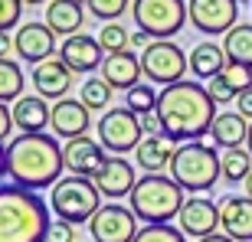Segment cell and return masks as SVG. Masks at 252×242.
<instances>
[{
  "mask_svg": "<svg viewBox=\"0 0 252 242\" xmlns=\"http://www.w3.org/2000/svg\"><path fill=\"white\" fill-rule=\"evenodd\" d=\"M158 115L164 121V134L174 141H196L213 128L216 121V102L210 98L206 85L200 82H174L167 89H160L158 95Z\"/></svg>",
  "mask_w": 252,
  "mask_h": 242,
  "instance_id": "obj_1",
  "label": "cell"
},
{
  "mask_svg": "<svg viewBox=\"0 0 252 242\" xmlns=\"http://www.w3.org/2000/svg\"><path fill=\"white\" fill-rule=\"evenodd\" d=\"M63 170H65L63 148L46 131L20 134L7 144V174L13 177V183L27 186V190L56 186L63 180Z\"/></svg>",
  "mask_w": 252,
  "mask_h": 242,
  "instance_id": "obj_2",
  "label": "cell"
},
{
  "mask_svg": "<svg viewBox=\"0 0 252 242\" xmlns=\"http://www.w3.org/2000/svg\"><path fill=\"white\" fill-rule=\"evenodd\" d=\"M49 226V206L36 190L0 186V242H46Z\"/></svg>",
  "mask_w": 252,
  "mask_h": 242,
  "instance_id": "obj_3",
  "label": "cell"
},
{
  "mask_svg": "<svg viewBox=\"0 0 252 242\" xmlns=\"http://www.w3.org/2000/svg\"><path fill=\"white\" fill-rule=\"evenodd\" d=\"M187 190L177 183L174 177H164V174H144L138 180V186L131 190L128 203H131V213L144 219L148 226H158V223H170L174 216H180L184 203H187Z\"/></svg>",
  "mask_w": 252,
  "mask_h": 242,
  "instance_id": "obj_4",
  "label": "cell"
},
{
  "mask_svg": "<svg viewBox=\"0 0 252 242\" xmlns=\"http://www.w3.org/2000/svg\"><path fill=\"white\" fill-rule=\"evenodd\" d=\"M167 170L184 190L200 196L203 190H213V183L223 177V157L216 154V148H210L203 141H187L177 148Z\"/></svg>",
  "mask_w": 252,
  "mask_h": 242,
  "instance_id": "obj_5",
  "label": "cell"
},
{
  "mask_svg": "<svg viewBox=\"0 0 252 242\" xmlns=\"http://www.w3.org/2000/svg\"><path fill=\"white\" fill-rule=\"evenodd\" d=\"M49 210L65 219V223H92V216L102 210V193H98V186L95 180H85V177H63L53 190H49Z\"/></svg>",
  "mask_w": 252,
  "mask_h": 242,
  "instance_id": "obj_6",
  "label": "cell"
},
{
  "mask_svg": "<svg viewBox=\"0 0 252 242\" xmlns=\"http://www.w3.org/2000/svg\"><path fill=\"white\" fill-rule=\"evenodd\" d=\"M131 17L151 39H170L190 20L187 0H131Z\"/></svg>",
  "mask_w": 252,
  "mask_h": 242,
  "instance_id": "obj_7",
  "label": "cell"
},
{
  "mask_svg": "<svg viewBox=\"0 0 252 242\" xmlns=\"http://www.w3.org/2000/svg\"><path fill=\"white\" fill-rule=\"evenodd\" d=\"M95 134H98V144L105 151H112L115 157H122L128 151H138V144L144 141V131H141V118L131 112L128 105H118V108H108V112L98 118L95 124Z\"/></svg>",
  "mask_w": 252,
  "mask_h": 242,
  "instance_id": "obj_8",
  "label": "cell"
},
{
  "mask_svg": "<svg viewBox=\"0 0 252 242\" xmlns=\"http://www.w3.org/2000/svg\"><path fill=\"white\" fill-rule=\"evenodd\" d=\"M187 69H190V56L170 39H154L148 49H141V72L154 85L167 89L174 82H184Z\"/></svg>",
  "mask_w": 252,
  "mask_h": 242,
  "instance_id": "obj_9",
  "label": "cell"
},
{
  "mask_svg": "<svg viewBox=\"0 0 252 242\" xmlns=\"http://www.w3.org/2000/svg\"><path fill=\"white\" fill-rule=\"evenodd\" d=\"M89 233L95 242H134L138 236V216L131 213V206L105 203L89 223Z\"/></svg>",
  "mask_w": 252,
  "mask_h": 242,
  "instance_id": "obj_10",
  "label": "cell"
},
{
  "mask_svg": "<svg viewBox=\"0 0 252 242\" xmlns=\"http://www.w3.org/2000/svg\"><path fill=\"white\" fill-rule=\"evenodd\" d=\"M190 23L200 33H229L239 20V0H187Z\"/></svg>",
  "mask_w": 252,
  "mask_h": 242,
  "instance_id": "obj_11",
  "label": "cell"
},
{
  "mask_svg": "<svg viewBox=\"0 0 252 242\" xmlns=\"http://www.w3.org/2000/svg\"><path fill=\"white\" fill-rule=\"evenodd\" d=\"M63 160H65V170H69V174L85 177V180H95L98 174H102V167L108 164L105 148L95 138H72V141H65Z\"/></svg>",
  "mask_w": 252,
  "mask_h": 242,
  "instance_id": "obj_12",
  "label": "cell"
},
{
  "mask_svg": "<svg viewBox=\"0 0 252 242\" xmlns=\"http://www.w3.org/2000/svg\"><path fill=\"white\" fill-rule=\"evenodd\" d=\"M13 53H17L23 62L39 65L43 59H49L56 53V33L46 27V23H23L13 33Z\"/></svg>",
  "mask_w": 252,
  "mask_h": 242,
  "instance_id": "obj_13",
  "label": "cell"
},
{
  "mask_svg": "<svg viewBox=\"0 0 252 242\" xmlns=\"http://www.w3.org/2000/svg\"><path fill=\"white\" fill-rule=\"evenodd\" d=\"M180 233L190 236V239H206L220 229V203L206 200V196H190L184 210L177 216Z\"/></svg>",
  "mask_w": 252,
  "mask_h": 242,
  "instance_id": "obj_14",
  "label": "cell"
},
{
  "mask_svg": "<svg viewBox=\"0 0 252 242\" xmlns=\"http://www.w3.org/2000/svg\"><path fill=\"white\" fill-rule=\"evenodd\" d=\"M72 69L63 62L59 56H49L43 59L39 65H33V72H30V82H33V89H36V95H43V98H65V92L72 89Z\"/></svg>",
  "mask_w": 252,
  "mask_h": 242,
  "instance_id": "obj_15",
  "label": "cell"
},
{
  "mask_svg": "<svg viewBox=\"0 0 252 242\" xmlns=\"http://www.w3.org/2000/svg\"><path fill=\"white\" fill-rule=\"evenodd\" d=\"M59 59H63L72 72H95L102 69L105 62V49L98 43V36H85V33H75L59 46Z\"/></svg>",
  "mask_w": 252,
  "mask_h": 242,
  "instance_id": "obj_16",
  "label": "cell"
},
{
  "mask_svg": "<svg viewBox=\"0 0 252 242\" xmlns=\"http://www.w3.org/2000/svg\"><path fill=\"white\" fill-rule=\"evenodd\" d=\"M92 118H89V108H85L79 98H59L53 105V115H49V128L56 138H85V131H89Z\"/></svg>",
  "mask_w": 252,
  "mask_h": 242,
  "instance_id": "obj_17",
  "label": "cell"
},
{
  "mask_svg": "<svg viewBox=\"0 0 252 242\" xmlns=\"http://www.w3.org/2000/svg\"><path fill=\"white\" fill-rule=\"evenodd\" d=\"M220 226L236 242H252V196H226L220 203Z\"/></svg>",
  "mask_w": 252,
  "mask_h": 242,
  "instance_id": "obj_18",
  "label": "cell"
},
{
  "mask_svg": "<svg viewBox=\"0 0 252 242\" xmlns=\"http://www.w3.org/2000/svg\"><path fill=\"white\" fill-rule=\"evenodd\" d=\"M95 186L98 193L108 196V200H122V196H131V190L138 186V177H134V164H128L125 157H108V164L102 167V174L95 177Z\"/></svg>",
  "mask_w": 252,
  "mask_h": 242,
  "instance_id": "obj_19",
  "label": "cell"
},
{
  "mask_svg": "<svg viewBox=\"0 0 252 242\" xmlns=\"http://www.w3.org/2000/svg\"><path fill=\"white\" fill-rule=\"evenodd\" d=\"M141 56H134L131 49H122V53H108L102 62V79L112 89H125L131 92L134 85L141 82Z\"/></svg>",
  "mask_w": 252,
  "mask_h": 242,
  "instance_id": "obj_20",
  "label": "cell"
},
{
  "mask_svg": "<svg viewBox=\"0 0 252 242\" xmlns=\"http://www.w3.org/2000/svg\"><path fill=\"white\" fill-rule=\"evenodd\" d=\"M177 148H180V141H174L170 134H151V138H144L138 144L134 164H138L141 170H148V174H160L164 167H170Z\"/></svg>",
  "mask_w": 252,
  "mask_h": 242,
  "instance_id": "obj_21",
  "label": "cell"
},
{
  "mask_svg": "<svg viewBox=\"0 0 252 242\" xmlns=\"http://www.w3.org/2000/svg\"><path fill=\"white\" fill-rule=\"evenodd\" d=\"M10 112H13V124L20 128V134H39L49 124L53 108H49V102L43 95H23V98L13 102Z\"/></svg>",
  "mask_w": 252,
  "mask_h": 242,
  "instance_id": "obj_22",
  "label": "cell"
},
{
  "mask_svg": "<svg viewBox=\"0 0 252 242\" xmlns=\"http://www.w3.org/2000/svg\"><path fill=\"white\" fill-rule=\"evenodd\" d=\"M249 128L252 121L243 118L239 112H220L213 121V128H210V138H213L216 148L223 151H233V148H246V141H249Z\"/></svg>",
  "mask_w": 252,
  "mask_h": 242,
  "instance_id": "obj_23",
  "label": "cell"
},
{
  "mask_svg": "<svg viewBox=\"0 0 252 242\" xmlns=\"http://www.w3.org/2000/svg\"><path fill=\"white\" fill-rule=\"evenodd\" d=\"M85 23V10L79 0H49V7H46V27L53 30V33H63L65 39L75 36L79 30H82Z\"/></svg>",
  "mask_w": 252,
  "mask_h": 242,
  "instance_id": "obj_24",
  "label": "cell"
},
{
  "mask_svg": "<svg viewBox=\"0 0 252 242\" xmlns=\"http://www.w3.org/2000/svg\"><path fill=\"white\" fill-rule=\"evenodd\" d=\"M226 49L220 46V43H196L193 53H190V69H193V75H200V79H213V75H220L226 69Z\"/></svg>",
  "mask_w": 252,
  "mask_h": 242,
  "instance_id": "obj_25",
  "label": "cell"
},
{
  "mask_svg": "<svg viewBox=\"0 0 252 242\" xmlns=\"http://www.w3.org/2000/svg\"><path fill=\"white\" fill-rule=\"evenodd\" d=\"M223 49L229 62L252 65V23H236L223 36Z\"/></svg>",
  "mask_w": 252,
  "mask_h": 242,
  "instance_id": "obj_26",
  "label": "cell"
},
{
  "mask_svg": "<svg viewBox=\"0 0 252 242\" xmlns=\"http://www.w3.org/2000/svg\"><path fill=\"white\" fill-rule=\"evenodd\" d=\"M249 174H252V154H249V148L223 151V180H226V183H246Z\"/></svg>",
  "mask_w": 252,
  "mask_h": 242,
  "instance_id": "obj_27",
  "label": "cell"
},
{
  "mask_svg": "<svg viewBox=\"0 0 252 242\" xmlns=\"http://www.w3.org/2000/svg\"><path fill=\"white\" fill-rule=\"evenodd\" d=\"M112 85L105 82L102 75H92V79H85L82 89H79V102L89 108V112H102V108H108V102H112Z\"/></svg>",
  "mask_w": 252,
  "mask_h": 242,
  "instance_id": "obj_28",
  "label": "cell"
},
{
  "mask_svg": "<svg viewBox=\"0 0 252 242\" xmlns=\"http://www.w3.org/2000/svg\"><path fill=\"white\" fill-rule=\"evenodd\" d=\"M23 98V69L13 59H0V102H17Z\"/></svg>",
  "mask_w": 252,
  "mask_h": 242,
  "instance_id": "obj_29",
  "label": "cell"
},
{
  "mask_svg": "<svg viewBox=\"0 0 252 242\" xmlns=\"http://www.w3.org/2000/svg\"><path fill=\"white\" fill-rule=\"evenodd\" d=\"M98 43H102L105 56H108V53H122V49L131 46V33L122 27V23H105L102 33H98Z\"/></svg>",
  "mask_w": 252,
  "mask_h": 242,
  "instance_id": "obj_30",
  "label": "cell"
},
{
  "mask_svg": "<svg viewBox=\"0 0 252 242\" xmlns=\"http://www.w3.org/2000/svg\"><path fill=\"white\" fill-rule=\"evenodd\" d=\"M134 242H187V236L180 233V226L158 223V226H144V229H138Z\"/></svg>",
  "mask_w": 252,
  "mask_h": 242,
  "instance_id": "obj_31",
  "label": "cell"
},
{
  "mask_svg": "<svg viewBox=\"0 0 252 242\" xmlns=\"http://www.w3.org/2000/svg\"><path fill=\"white\" fill-rule=\"evenodd\" d=\"M85 7L92 10L95 20H102V23H115L122 13H128V0H89Z\"/></svg>",
  "mask_w": 252,
  "mask_h": 242,
  "instance_id": "obj_32",
  "label": "cell"
},
{
  "mask_svg": "<svg viewBox=\"0 0 252 242\" xmlns=\"http://www.w3.org/2000/svg\"><path fill=\"white\" fill-rule=\"evenodd\" d=\"M128 108L134 115H148V112H158V95L151 85H134L128 92Z\"/></svg>",
  "mask_w": 252,
  "mask_h": 242,
  "instance_id": "obj_33",
  "label": "cell"
},
{
  "mask_svg": "<svg viewBox=\"0 0 252 242\" xmlns=\"http://www.w3.org/2000/svg\"><path fill=\"white\" fill-rule=\"evenodd\" d=\"M223 79L229 85H233L236 92L243 95V92H249L252 89V65H239V62H226V69H223Z\"/></svg>",
  "mask_w": 252,
  "mask_h": 242,
  "instance_id": "obj_34",
  "label": "cell"
},
{
  "mask_svg": "<svg viewBox=\"0 0 252 242\" xmlns=\"http://www.w3.org/2000/svg\"><path fill=\"white\" fill-rule=\"evenodd\" d=\"M206 92H210V98H213L216 105H229V102H236V98H239V92H236L233 85L223 79V72L213 75V79L206 82Z\"/></svg>",
  "mask_w": 252,
  "mask_h": 242,
  "instance_id": "obj_35",
  "label": "cell"
},
{
  "mask_svg": "<svg viewBox=\"0 0 252 242\" xmlns=\"http://www.w3.org/2000/svg\"><path fill=\"white\" fill-rule=\"evenodd\" d=\"M20 13H23V0H0V33L20 27Z\"/></svg>",
  "mask_w": 252,
  "mask_h": 242,
  "instance_id": "obj_36",
  "label": "cell"
},
{
  "mask_svg": "<svg viewBox=\"0 0 252 242\" xmlns=\"http://www.w3.org/2000/svg\"><path fill=\"white\" fill-rule=\"evenodd\" d=\"M46 242H75V226L65 223V219H56V223L49 226Z\"/></svg>",
  "mask_w": 252,
  "mask_h": 242,
  "instance_id": "obj_37",
  "label": "cell"
},
{
  "mask_svg": "<svg viewBox=\"0 0 252 242\" xmlns=\"http://www.w3.org/2000/svg\"><path fill=\"white\" fill-rule=\"evenodd\" d=\"M138 118H141V131H144V138H151V134H164V121H160L158 112L138 115Z\"/></svg>",
  "mask_w": 252,
  "mask_h": 242,
  "instance_id": "obj_38",
  "label": "cell"
},
{
  "mask_svg": "<svg viewBox=\"0 0 252 242\" xmlns=\"http://www.w3.org/2000/svg\"><path fill=\"white\" fill-rule=\"evenodd\" d=\"M13 128H17V124H13V112L0 102V144L10 138V131H13Z\"/></svg>",
  "mask_w": 252,
  "mask_h": 242,
  "instance_id": "obj_39",
  "label": "cell"
},
{
  "mask_svg": "<svg viewBox=\"0 0 252 242\" xmlns=\"http://www.w3.org/2000/svg\"><path fill=\"white\" fill-rule=\"evenodd\" d=\"M236 112L243 115V118H249V121H252V89H249V92H243L239 98H236Z\"/></svg>",
  "mask_w": 252,
  "mask_h": 242,
  "instance_id": "obj_40",
  "label": "cell"
},
{
  "mask_svg": "<svg viewBox=\"0 0 252 242\" xmlns=\"http://www.w3.org/2000/svg\"><path fill=\"white\" fill-rule=\"evenodd\" d=\"M10 49H13V36L10 33H0V59H7Z\"/></svg>",
  "mask_w": 252,
  "mask_h": 242,
  "instance_id": "obj_41",
  "label": "cell"
},
{
  "mask_svg": "<svg viewBox=\"0 0 252 242\" xmlns=\"http://www.w3.org/2000/svg\"><path fill=\"white\" fill-rule=\"evenodd\" d=\"M196 242H236V239H229L226 233H213V236H206V239H196Z\"/></svg>",
  "mask_w": 252,
  "mask_h": 242,
  "instance_id": "obj_42",
  "label": "cell"
},
{
  "mask_svg": "<svg viewBox=\"0 0 252 242\" xmlns=\"http://www.w3.org/2000/svg\"><path fill=\"white\" fill-rule=\"evenodd\" d=\"M3 174H7V151L0 148V180H3Z\"/></svg>",
  "mask_w": 252,
  "mask_h": 242,
  "instance_id": "obj_43",
  "label": "cell"
},
{
  "mask_svg": "<svg viewBox=\"0 0 252 242\" xmlns=\"http://www.w3.org/2000/svg\"><path fill=\"white\" fill-rule=\"evenodd\" d=\"M243 190H246V196H252V174L246 177V183H243Z\"/></svg>",
  "mask_w": 252,
  "mask_h": 242,
  "instance_id": "obj_44",
  "label": "cell"
},
{
  "mask_svg": "<svg viewBox=\"0 0 252 242\" xmlns=\"http://www.w3.org/2000/svg\"><path fill=\"white\" fill-rule=\"evenodd\" d=\"M27 7H39V3H49V0H23Z\"/></svg>",
  "mask_w": 252,
  "mask_h": 242,
  "instance_id": "obj_45",
  "label": "cell"
},
{
  "mask_svg": "<svg viewBox=\"0 0 252 242\" xmlns=\"http://www.w3.org/2000/svg\"><path fill=\"white\" fill-rule=\"evenodd\" d=\"M246 148H249V154H252V128H249V141H246Z\"/></svg>",
  "mask_w": 252,
  "mask_h": 242,
  "instance_id": "obj_46",
  "label": "cell"
},
{
  "mask_svg": "<svg viewBox=\"0 0 252 242\" xmlns=\"http://www.w3.org/2000/svg\"><path fill=\"white\" fill-rule=\"evenodd\" d=\"M79 3H89V0H79Z\"/></svg>",
  "mask_w": 252,
  "mask_h": 242,
  "instance_id": "obj_47",
  "label": "cell"
},
{
  "mask_svg": "<svg viewBox=\"0 0 252 242\" xmlns=\"http://www.w3.org/2000/svg\"><path fill=\"white\" fill-rule=\"evenodd\" d=\"M75 242H79V239H75Z\"/></svg>",
  "mask_w": 252,
  "mask_h": 242,
  "instance_id": "obj_48",
  "label": "cell"
}]
</instances>
